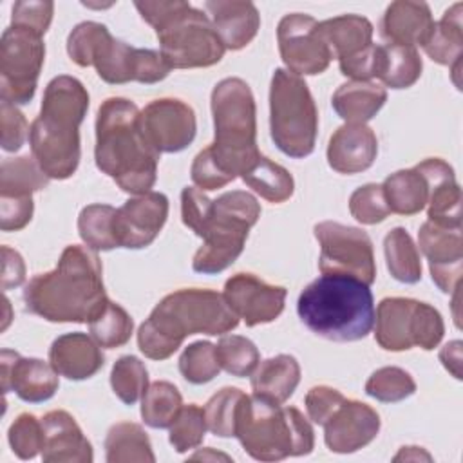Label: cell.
<instances>
[{"label": "cell", "mask_w": 463, "mask_h": 463, "mask_svg": "<svg viewBox=\"0 0 463 463\" xmlns=\"http://www.w3.org/2000/svg\"><path fill=\"white\" fill-rule=\"evenodd\" d=\"M215 353L221 369L237 378L251 376L260 362L257 345L250 338L241 335L221 336L219 344L215 345Z\"/></svg>", "instance_id": "cell-41"}, {"label": "cell", "mask_w": 463, "mask_h": 463, "mask_svg": "<svg viewBox=\"0 0 463 463\" xmlns=\"http://www.w3.org/2000/svg\"><path fill=\"white\" fill-rule=\"evenodd\" d=\"M183 407L179 389L165 380L154 382L141 396V418L152 429H168Z\"/></svg>", "instance_id": "cell-38"}, {"label": "cell", "mask_w": 463, "mask_h": 463, "mask_svg": "<svg viewBox=\"0 0 463 463\" xmlns=\"http://www.w3.org/2000/svg\"><path fill=\"white\" fill-rule=\"evenodd\" d=\"M192 459H224V461H230L232 458L226 456V454H221V452H213V450L208 447V449H204V450H201V452H195V454L192 456Z\"/></svg>", "instance_id": "cell-59"}, {"label": "cell", "mask_w": 463, "mask_h": 463, "mask_svg": "<svg viewBox=\"0 0 463 463\" xmlns=\"http://www.w3.org/2000/svg\"><path fill=\"white\" fill-rule=\"evenodd\" d=\"M105 458L109 463H154L150 439L141 425L132 421H119L112 425L105 438Z\"/></svg>", "instance_id": "cell-35"}, {"label": "cell", "mask_w": 463, "mask_h": 463, "mask_svg": "<svg viewBox=\"0 0 463 463\" xmlns=\"http://www.w3.org/2000/svg\"><path fill=\"white\" fill-rule=\"evenodd\" d=\"M33 197H0V228L4 232H18L33 219Z\"/></svg>", "instance_id": "cell-55"}, {"label": "cell", "mask_w": 463, "mask_h": 463, "mask_svg": "<svg viewBox=\"0 0 463 463\" xmlns=\"http://www.w3.org/2000/svg\"><path fill=\"white\" fill-rule=\"evenodd\" d=\"M45 60L43 36L9 25L0 40V96L11 105L33 99Z\"/></svg>", "instance_id": "cell-13"}, {"label": "cell", "mask_w": 463, "mask_h": 463, "mask_svg": "<svg viewBox=\"0 0 463 463\" xmlns=\"http://www.w3.org/2000/svg\"><path fill=\"white\" fill-rule=\"evenodd\" d=\"M67 52L80 67H96L98 76L110 85L128 81L157 83L170 72L159 51L137 49L116 40L110 31L98 22L78 24L67 38Z\"/></svg>", "instance_id": "cell-8"}, {"label": "cell", "mask_w": 463, "mask_h": 463, "mask_svg": "<svg viewBox=\"0 0 463 463\" xmlns=\"http://www.w3.org/2000/svg\"><path fill=\"white\" fill-rule=\"evenodd\" d=\"M116 208L94 203L85 206L78 215V233L92 251H109L118 246L114 233Z\"/></svg>", "instance_id": "cell-39"}, {"label": "cell", "mask_w": 463, "mask_h": 463, "mask_svg": "<svg viewBox=\"0 0 463 463\" xmlns=\"http://www.w3.org/2000/svg\"><path fill=\"white\" fill-rule=\"evenodd\" d=\"M439 362L456 380H461V342L452 340L445 344L439 351Z\"/></svg>", "instance_id": "cell-57"}, {"label": "cell", "mask_w": 463, "mask_h": 463, "mask_svg": "<svg viewBox=\"0 0 463 463\" xmlns=\"http://www.w3.org/2000/svg\"><path fill=\"white\" fill-rule=\"evenodd\" d=\"M380 63V45L371 43L364 51L338 60L340 72L354 81H371V78L378 76Z\"/></svg>", "instance_id": "cell-54"}, {"label": "cell", "mask_w": 463, "mask_h": 463, "mask_svg": "<svg viewBox=\"0 0 463 463\" xmlns=\"http://www.w3.org/2000/svg\"><path fill=\"white\" fill-rule=\"evenodd\" d=\"M215 137L210 145L215 159L235 179L260 154L257 148V109L250 85L241 78H224L212 90Z\"/></svg>", "instance_id": "cell-9"}, {"label": "cell", "mask_w": 463, "mask_h": 463, "mask_svg": "<svg viewBox=\"0 0 463 463\" xmlns=\"http://www.w3.org/2000/svg\"><path fill=\"white\" fill-rule=\"evenodd\" d=\"M101 345L85 333H65L49 349V364L60 376L80 382L94 376L105 364Z\"/></svg>", "instance_id": "cell-25"}, {"label": "cell", "mask_w": 463, "mask_h": 463, "mask_svg": "<svg viewBox=\"0 0 463 463\" xmlns=\"http://www.w3.org/2000/svg\"><path fill=\"white\" fill-rule=\"evenodd\" d=\"M318 31L335 58L353 56L373 43V24L360 14H342L318 22Z\"/></svg>", "instance_id": "cell-31"}, {"label": "cell", "mask_w": 463, "mask_h": 463, "mask_svg": "<svg viewBox=\"0 0 463 463\" xmlns=\"http://www.w3.org/2000/svg\"><path fill=\"white\" fill-rule=\"evenodd\" d=\"M139 123L145 137L159 154L184 150L197 130L194 109L175 98L150 101L139 112Z\"/></svg>", "instance_id": "cell-16"}, {"label": "cell", "mask_w": 463, "mask_h": 463, "mask_svg": "<svg viewBox=\"0 0 463 463\" xmlns=\"http://www.w3.org/2000/svg\"><path fill=\"white\" fill-rule=\"evenodd\" d=\"M421 58L416 47L387 43L380 45V63L378 80L383 87L391 89H409L421 76Z\"/></svg>", "instance_id": "cell-33"}, {"label": "cell", "mask_w": 463, "mask_h": 463, "mask_svg": "<svg viewBox=\"0 0 463 463\" xmlns=\"http://www.w3.org/2000/svg\"><path fill=\"white\" fill-rule=\"evenodd\" d=\"M141 18L157 34L170 69L210 67L224 56V43L212 20L188 2H134Z\"/></svg>", "instance_id": "cell-6"}, {"label": "cell", "mask_w": 463, "mask_h": 463, "mask_svg": "<svg viewBox=\"0 0 463 463\" xmlns=\"http://www.w3.org/2000/svg\"><path fill=\"white\" fill-rule=\"evenodd\" d=\"M110 385L123 403L134 405L148 387V371L137 356L125 354L112 365Z\"/></svg>", "instance_id": "cell-42"}, {"label": "cell", "mask_w": 463, "mask_h": 463, "mask_svg": "<svg viewBox=\"0 0 463 463\" xmlns=\"http://www.w3.org/2000/svg\"><path fill=\"white\" fill-rule=\"evenodd\" d=\"M387 269L398 282L416 284L421 279V260L409 232L402 226L392 228L383 239Z\"/></svg>", "instance_id": "cell-36"}, {"label": "cell", "mask_w": 463, "mask_h": 463, "mask_svg": "<svg viewBox=\"0 0 463 463\" xmlns=\"http://www.w3.org/2000/svg\"><path fill=\"white\" fill-rule=\"evenodd\" d=\"M378 156V139L364 123H345L327 143V163L338 174H360L373 166Z\"/></svg>", "instance_id": "cell-23"}, {"label": "cell", "mask_w": 463, "mask_h": 463, "mask_svg": "<svg viewBox=\"0 0 463 463\" xmlns=\"http://www.w3.org/2000/svg\"><path fill=\"white\" fill-rule=\"evenodd\" d=\"M210 20L230 51L246 47L260 27V14L248 0H210L204 4Z\"/></svg>", "instance_id": "cell-26"}, {"label": "cell", "mask_w": 463, "mask_h": 463, "mask_svg": "<svg viewBox=\"0 0 463 463\" xmlns=\"http://www.w3.org/2000/svg\"><path fill=\"white\" fill-rule=\"evenodd\" d=\"M190 175H192L194 184L199 190H208V192L222 188V186H226L228 183L233 181V177L215 159V156H213L210 146L203 148L194 157V163H192V168H190Z\"/></svg>", "instance_id": "cell-50"}, {"label": "cell", "mask_w": 463, "mask_h": 463, "mask_svg": "<svg viewBox=\"0 0 463 463\" xmlns=\"http://www.w3.org/2000/svg\"><path fill=\"white\" fill-rule=\"evenodd\" d=\"M244 392L237 387H222L204 405L206 427L219 438L235 436V416L237 407Z\"/></svg>", "instance_id": "cell-44"}, {"label": "cell", "mask_w": 463, "mask_h": 463, "mask_svg": "<svg viewBox=\"0 0 463 463\" xmlns=\"http://www.w3.org/2000/svg\"><path fill=\"white\" fill-rule=\"evenodd\" d=\"M260 217L259 201L244 192H224L213 201L203 246L195 251L192 268L203 275H217L230 268L244 250L248 232Z\"/></svg>", "instance_id": "cell-11"}, {"label": "cell", "mask_w": 463, "mask_h": 463, "mask_svg": "<svg viewBox=\"0 0 463 463\" xmlns=\"http://www.w3.org/2000/svg\"><path fill=\"white\" fill-rule=\"evenodd\" d=\"M98 255L71 244L52 271L34 275L25 289V309L49 322L89 324L107 302Z\"/></svg>", "instance_id": "cell-1"}, {"label": "cell", "mask_w": 463, "mask_h": 463, "mask_svg": "<svg viewBox=\"0 0 463 463\" xmlns=\"http://www.w3.org/2000/svg\"><path fill=\"white\" fill-rule=\"evenodd\" d=\"M286 295V288L268 284L253 273L232 275L222 291L230 309L242 318L248 327L279 318V315L284 311Z\"/></svg>", "instance_id": "cell-17"}, {"label": "cell", "mask_w": 463, "mask_h": 463, "mask_svg": "<svg viewBox=\"0 0 463 463\" xmlns=\"http://www.w3.org/2000/svg\"><path fill=\"white\" fill-rule=\"evenodd\" d=\"M235 438L257 461H280L307 456L315 447L311 423L295 407L268 398L242 396L235 416Z\"/></svg>", "instance_id": "cell-7"}, {"label": "cell", "mask_w": 463, "mask_h": 463, "mask_svg": "<svg viewBox=\"0 0 463 463\" xmlns=\"http://www.w3.org/2000/svg\"><path fill=\"white\" fill-rule=\"evenodd\" d=\"M168 217V199L161 192H146L128 199L114 215V233L119 248L141 250L159 235Z\"/></svg>", "instance_id": "cell-18"}, {"label": "cell", "mask_w": 463, "mask_h": 463, "mask_svg": "<svg viewBox=\"0 0 463 463\" xmlns=\"http://www.w3.org/2000/svg\"><path fill=\"white\" fill-rule=\"evenodd\" d=\"M49 184L47 174L34 157H7L0 166V197H33Z\"/></svg>", "instance_id": "cell-37"}, {"label": "cell", "mask_w": 463, "mask_h": 463, "mask_svg": "<svg viewBox=\"0 0 463 463\" xmlns=\"http://www.w3.org/2000/svg\"><path fill=\"white\" fill-rule=\"evenodd\" d=\"M349 212L362 224L382 222L391 213L383 197L382 184L367 183L356 188L349 197Z\"/></svg>", "instance_id": "cell-48"}, {"label": "cell", "mask_w": 463, "mask_h": 463, "mask_svg": "<svg viewBox=\"0 0 463 463\" xmlns=\"http://www.w3.org/2000/svg\"><path fill=\"white\" fill-rule=\"evenodd\" d=\"M318 110L302 76L275 69L269 85V134L277 148L293 159L315 150Z\"/></svg>", "instance_id": "cell-10"}, {"label": "cell", "mask_w": 463, "mask_h": 463, "mask_svg": "<svg viewBox=\"0 0 463 463\" xmlns=\"http://www.w3.org/2000/svg\"><path fill=\"white\" fill-rule=\"evenodd\" d=\"M414 168L429 186V221L445 228H461V188L452 166L439 157H429Z\"/></svg>", "instance_id": "cell-22"}, {"label": "cell", "mask_w": 463, "mask_h": 463, "mask_svg": "<svg viewBox=\"0 0 463 463\" xmlns=\"http://www.w3.org/2000/svg\"><path fill=\"white\" fill-rule=\"evenodd\" d=\"M179 371L183 378L194 385H203L213 380L221 371L215 345L206 340L186 345L179 356Z\"/></svg>", "instance_id": "cell-45"}, {"label": "cell", "mask_w": 463, "mask_h": 463, "mask_svg": "<svg viewBox=\"0 0 463 463\" xmlns=\"http://www.w3.org/2000/svg\"><path fill=\"white\" fill-rule=\"evenodd\" d=\"M394 461H430V454L425 452L421 447H402L400 452L392 458Z\"/></svg>", "instance_id": "cell-58"}, {"label": "cell", "mask_w": 463, "mask_h": 463, "mask_svg": "<svg viewBox=\"0 0 463 463\" xmlns=\"http://www.w3.org/2000/svg\"><path fill=\"white\" fill-rule=\"evenodd\" d=\"M2 391H14L16 396L29 403H42L54 396L60 387L54 367L40 358H22L18 353L2 349Z\"/></svg>", "instance_id": "cell-21"}, {"label": "cell", "mask_w": 463, "mask_h": 463, "mask_svg": "<svg viewBox=\"0 0 463 463\" xmlns=\"http://www.w3.org/2000/svg\"><path fill=\"white\" fill-rule=\"evenodd\" d=\"M213 212V201L203 190L184 186L181 192V219L197 237H203Z\"/></svg>", "instance_id": "cell-49"}, {"label": "cell", "mask_w": 463, "mask_h": 463, "mask_svg": "<svg viewBox=\"0 0 463 463\" xmlns=\"http://www.w3.org/2000/svg\"><path fill=\"white\" fill-rule=\"evenodd\" d=\"M239 317L213 289L184 288L166 295L139 326L137 347L150 360L170 358L183 340L195 333L224 335L235 329Z\"/></svg>", "instance_id": "cell-3"}, {"label": "cell", "mask_w": 463, "mask_h": 463, "mask_svg": "<svg viewBox=\"0 0 463 463\" xmlns=\"http://www.w3.org/2000/svg\"><path fill=\"white\" fill-rule=\"evenodd\" d=\"M418 242L429 260L432 282L443 293H456L463 271L461 228H445L427 221L418 232Z\"/></svg>", "instance_id": "cell-19"}, {"label": "cell", "mask_w": 463, "mask_h": 463, "mask_svg": "<svg viewBox=\"0 0 463 463\" xmlns=\"http://www.w3.org/2000/svg\"><path fill=\"white\" fill-rule=\"evenodd\" d=\"M90 336L107 349L125 345L134 329L132 317L116 302L107 300L99 313L89 322Z\"/></svg>", "instance_id": "cell-40"}, {"label": "cell", "mask_w": 463, "mask_h": 463, "mask_svg": "<svg viewBox=\"0 0 463 463\" xmlns=\"http://www.w3.org/2000/svg\"><path fill=\"white\" fill-rule=\"evenodd\" d=\"M139 112L130 99L109 98L96 116V166L130 195L150 192L159 163V152L143 134Z\"/></svg>", "instance_id": "cell-2"}, {"label": "cell", "mask_w": 463, "mask_h": 463, "mask_svg": "<svg viewBox=\"0 0 463 463\" xmlns=\"http://www.w3.org/2000/svg\"><path fill=\"white\" fill-rule=\"evenodd\" d=\"M241 179L262 199L275 204L288 201L295 190L291 174L262 154L250 163V166L241 174Z\"/></svg>", "instance_id": "cell-34"}, {"label": "cell", "mask_w": 463, "mask_h": 463, "mask_svg": "<svg viewBox=\"0 0 463 463\" xmlns=\"http://www.w3.org/2000/svg\"><path fill=\"white\" fill-rule=\"evenodd\" d=\"M89 109V92L72 76L52 78L43 92L38 118L29 128L33 157L49 179H67L80 165V125Z\"/></svg>", "instance_id": "cell-4"}, {"label": "cell", "mask_w": 463, "mask_h": 463, "mask_svg": "<svg viewBox=\"0 0 463 463\" xmlns=\"http://www.w3.org/2000/svg\"><path fill=\"white\" fill-rule=\"evenodd\" d=\"M168 429V441L175 449V452L183 454L192 449H197L203 443L208 429L204 411L195 403L183 405L177 418Z\"/></svg>", "instance_id": "cell-46"}, {"label": "cell", "mask_w": 463, "mask_h": 463, "mask_svg": "<svg viewBox=\"0 0 463 463\" xmlns=\"http://www.w3.org/2000/svg\"><path fill=\"white\" fill-rule=\"evenodd\" d=\"M374 338L385 351H407L414 345L432 351L443 338L445 324L436 307L407 297L380 300L374 315Z\"/></svg>", "instance_id": "cell-12"}, {"label": "cell", "mask_w": 463, "mask_h": 463, "mask_svg": "<svg viewBox=\"0 0 463 463\" xmlns=\"http://www.w3.org/2000/svg\"><path fill=\"white\" fill-rule=\"evenodd\" d=\"M344 400L345 396L329 385L311 387L306 394V411L309 420L317 425H324Z\"/></svg>", "instance_id": "cell-53"}, {"label": "cell", "mask_w": 463, "mask_h": 463, "mask_svg": "<svg viewBox=\"0 0 463 463\" xmlns=\"http://www.w3.org/2000/svg\"><path fill=\"white\" fill-rule=\"evenodd\" d=\"M2 289L18 288L25 280V264L18 251L11 250L9 246H2Z\"/></svg>", "instance_id": "cell-56"}, {"label": "cell", "mask_w": 463, "mask_h": 463, "mask_svg": "<svg viewBox=\"0 0 463 463\" xmlns=\"http://www.w3.org/2000/svg\"><path fill=\"white\" fill-rule=\"evenodd\" d=\"M380 425V416L371 405L345 398L324 423V441L331 452L351 454L369 445Z\"/></svg>", "instance_id": "cell-20"}, {"label": "cell", "mask_w": 463, "mask_h": 463, "mask_svg": "<svg viewBox=\"0 0 463 463\" xmlns=\"http://www.w3.org/2000/svg\"><path fill=\"white\" fill-rule=\"evenodd\" d=\"M297 313L304 326L331 342H356L374 326V298L367 284L347 275H324L307 284Z\"/></svg>", "instance_id": "cell-5"}, {"label": "cell", "mask_w": 463, "mask_h": 463, "mask_svg": "<svg viewBox=\"0 0 463 463\" xmlns=\"http://www.w3.org/2000/svg\"><path fill=\"white\" fill-rule=\"evenodd\" d=\"M29 125L25 116L7 101L0 105V130H2V148L5 152H16L22 148L29 137Z\"/></svg>", "instance_id": "cell-52"}, {"label": "cell", "mask_w": 463, "mask_h": 463, "mask_svg": "<svg viewBox=\"0 0 463 463\" xmlns=\"http://www.w3.org/2000/svg\"><path fill=\"white\" fill-rule=\"evenodd\" d=\"M43 449L42 459L47 463H90L92 445L83 436L80 425L67 411H49L42 418Z\"/></svg>", "instance_id": "cell-24"}, {"label": "cell", "mask_w": 463, "mask_h": 463, "mask_svg": "<svg viewBox=\"0 0 463 463\" xmlns=\"http://www.w3.org/2000/svg\"><path fill=\"white\" fill-rule=\"evenodd\" d=\"M387 101V90L376 81H347L342 83L331 99L335 112L345 123H367Z\"/></svg>", "instance_id": "cell-29"}, {"label": "cell", "mask_w": 463, "mask_h": 463, "mask_svg": "<svg viewBox=\"0 0 463 463\" xmlns=\"http://www.w3.org/2000/svg\"><path fill=\"white\" fill-rule=\"evenodd\" d=\"M52 2H14L11 13V25L34 31L43 36L52 22Z\"/></svg>", "instance_id": "cell-51"}, {"label": "cell", "mask_w": 463, "mask_h": 463, "mask_svg": "<svg viewBox=\"0 0 463 463\" xmlns=\"http://www.w3.org/2000/svg\"><path fill=\"white\" fill-rule=\"evenodd\" d=\"M365 392L383 403L402 402L416 392V382L412 376L394 365L376 369L365 382Z\"/></svg>", "instance_id": "cell-43"}, {"label": "cell", "mask_w": 463, "mask_h": 463, "mask_svg": "<svg viewBox=\"0 0 463 463\" xmlns=\"http://www.w3.org/2000/svg\"><path fill=\"white\" fill-rule=\"evenodd\" d=\"M277 42L284 65L297 76L320 74L335 58L318 31V22L304 13L286 14L279 22Z\"/></svg>", "instance_id": "cell-15"}, {"label": "cell", "mask_w": 463, "mask_h": 463, "mask_svg": "<svg viewBox=\"0 0 463 463\" xmlns=\"http://www.w3.org/2000/svg\"><path fill=\"white\" fill-rule=\"evenodd\" d=\"M313 232L320 244L318 268L324 275H347L367 286L376 280L373 242L364 230L324 221Z\"/></svg>", "instance_id": "cell-14"}, {"label": "cell", "mask_w": 463, "mask_h": 463, "mask_svg": "<svg viewBox=\"0 0 463 463\" xmlns=\"http://www.w3.org/2000/svg\"><path fill=\"white\" fill-rule=\"evenodd\" d=\"M434 25L430 7L425 2H392L380 22V33L389 43L416 47L421 45Z\"/></svg>", "instance_id": "cell-27"}, {"label": "cell", "mask_w": 463, "mask_h": 463, "mask_svg": "<svg viewBox=\"0 0 463 463\" xmlns=\"http://www.w3.org/2000/svg\"><path fill=\"white\" fill-rule=\"evenodd\" d=\"M300 382V365L291 354H277L257 365L251 373L253 394L284 403L291 398Z\"/></svg>", "instance_id": "cell-30"}, {"label": "cell", "mask_w": 463, "mask_h": 463, "mask_svg": "<svg viewBox=\"0 0 463 463\" xmlns=\"http://www.w3.org/2000/svg\"><path fill=\"white\" fill-rule=\"evenodd\" d=\"M382 190L391 213L398 215L420 213L429 201V186L416 168L391 174L385 177Z\"/></svg>", "instance_id": "cell-32"}, {"label": "cell", "mask_w": 463, "mask_h": 463, "mask_svg": "<svg viewBox=\"0 0 463 463\" xmlns=\"http://www.w3.org/2000/svg\"><path fill=\"white\" fill-rule=\"evenodd\" d=\"M7 439L13 452L20 459H33L43 449V425L34 414L22 412L11 423L7 430Z\"/></svg>", "instance_id": "cell-47"}, {"label": "cell", "mask_w": 463, "mask_h": 463, "mask_svg": "<svg viewBox=\"0 0 463 463\" xmlns=\"http://www.w3.org/2000/svg\"><path fill=\"white\" fill-rule=\"evenodd\" d=\"M463 4L456 2L452 7H449L439 22H434L427 40L421 43L425 54L439 63L449 65L454 74L459 71L461 63V52H463V22H461Z\"/></svg>", "instance_id": "cell-28"}]
</instances>
